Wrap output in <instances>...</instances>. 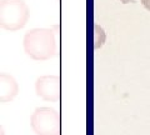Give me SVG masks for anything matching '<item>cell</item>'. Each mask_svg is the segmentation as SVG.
<instances>
[{"instance_id": "obj_1", "label": "cell", "mask_w": 150, "mask_h": 135, "mask_svg": "<svg viewBox=\"0 0 150 135\" xmlns=\"http://www.w3.org/2000/svg\"><path fill=\"white\" fill-rule=\"evenodd\" d=\"M24 50L34 60H48L56 54L55 34L51 29L36 28L24 36Z\"/></svg>"}, {"instance_id": "obj_2", "label": "cell", "mask_w": 150, "mask_h": 135, "mask_svg": "<svg viewBox=\"0 0 150 135\" xmlns=\"http://www.w3.org/2000/svg\"><path fill=\"white\" fill-rule=\"evenodd\" d=\"M30 16L24 0H1L0 1V25L5 30L16 31L23 29Z\"/></svg>"}, {"instance_id": "obj_3", "label": "cell", "mask_w": 150, "mask_h": 135, "mask_svg": "<svg viewBox=\"0 0 150 135\" xmlns=\"http://www.w3.org/2000/svg\"><path fill=\"white\" fill-rule=\"evenodd\" d=\"M30 125L35 135H60L62 134V118L53 108L43 106L36 108L31 115Z\"/></svg>"}, {"instance_id": "obj_4", "label": "cell", "mask_w": 150, "mask_h": 135, "mask_svg": "<svg viewBox=\"0 0 150 135\" xmlns=\"http://www.w3.org/2000/svg\"><path fill=\"white\" fill-rule=\"evenodd\" d=\"M36 95L45 101H59L62 98V79L58 75H43L36 79Z\"/></svg>"}, {"instance_id": "obj_5", "label": "cell", "mask_w": 150, "mask_h": 135, "mask_svg": "<svg viewBox=\"0 0 150 135\" xmlns=\"http://www.w3.org/2000/svg\"><path fill=\"white\" fill-rule=\"evenodd\" d=\"M19 93V85L16 80L8 74L0 75V101L1 103H9Z\"/></svg>"}, {"instance_id": "obj_6", "label": "cell", "mask_w": 150, "mask_h": 135, "mask_svg": "<svg viewBox=\"0 0 150 135\" xmlns=\"http://www.w3.org/2000/svg\"><path fill=\"white\" fill-rule=\"evenodd\" d=\"M140 3L143 4V6L150 11V0H140Z\"/></svg>"}, {"instance_id": "obj_7", "label": "cell", "mask_w": 150, "mask_h": 135, "mask_svg": "<svg viewBox=\"0 0 150 135\" xmlns=\"http://www.w3.org/2000/svg\"><path fill=\"white\" fill-rule=\"evenodd\" d=\"M121 3H124V4H128V3H137L138 0H120Z\"/></svg>"}]
</instances>
